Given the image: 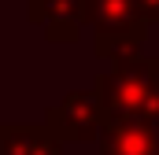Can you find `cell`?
Instances as JSON below:
<instances>
[{
	"instance_id": "obj_1",
	"label": "cell",
	"mask_w": 159,
	"mask_h": 155,
	"mask_svg": "<svg viewBox=\"0 0 159 155\" xmlns=\"http://www.w3.org/2000/svg\"><path fill=\"white\" fill-rule=\"evenodd\" d=\"M111 70L96 74V100L107 118H144L159 122V55L119 52L107 59Z\"/></svg>"
},
{
	"instance_id": "obj_2",
	"label": "cell",
	"mask_w": 159,
	"mask_h": 155,
	"mask_svg": "<svg viewBox=\"0 0 159 155\" xmlns=\"http://www.w3.org/2000/svg\"><path fill=\"white\" fill-rule=\"evenodd\" d=\"M81 26L93 30L96 59H111L119 52H141L148 37V22L137 0H81Z\"/></svg>"
},
{
	"instance_id": "obj_3",
	"label": "cell",
	"mask_w": 159,
	"mask_h": 155,
	"mask_svg": "<svg viewBox=\"0 0 159 155\" xmlns=\"http://www.w3.org/2000/svg\"><path fill=\"white\" fill-rule=\"evenodd\" d=\"M44 129L56 140H93V137H100V129H104V107H100L96 92L93 89L89 92L85 89L67 92L56 107H48Z\"/></svg>"
},
{
	"instance_id": "obj_4",
	"label": "cell",
	"mask_w": 159,
	"mask_h": 155,
	"mask_svg": "<svg viewBox=\"0 0 159 155\" xmlns=\"http://www.w3.org/2000/svg\"><path fill=\"white\" fill-rule=\"evenodd\" d=\"M26 19L44 30L52 44L81 41V0H26Z\"/></svg>"
},
{
	"instance_id": "obj_5",
	"label": "cell",
	"mask_w": 159,
	"mask_h": 155,
	"mask_svg": "<svg viewBox=\"0 0 159 155\" xmlns=\"http://www.w3.org/2000/svg\"><path fill=\"white\" fill-rule=\"evenodd\" d=\"M100 155H159L156 122L107 118L104 129H100Z\"/></svg>"
},
{
	"instance_id": "obj_6",
	"label": "cell",
	"mask_w": 159,
	"mask_h": 155,
	"mask_svg": "<svg viewBox=\"0 0 159 155\" xmlns=\"http://www.w3.org/2000/svg\"><path fill=\"white\" fill-rule=\"evenodd\" d=\"M4 155H59V140L44 126H0Z\"/></svg>"
},
{
	"instance_id": "obj_7",
	"label": "cell",
	"mask_w": 159,
	"mask_h": 155,
	"mask_svg": "<svg viewBox=\"0 0 159 155\" xmlns=\"http://www.w3.org/2000/svg\"><path fill=\"white\" fill-rule=\"evenodd\" d=\"M141 4V15L148 26H159V0H137Z\"/></svg>"
},
{
	"instance_id": "obj_8",
	"label": "cell",
	"mask_w": 159,
	"mask_h": 155,
	"mask_svg": "<svg viewBox=\"0 0 159 155\" xmlns=\"http://www.w3.org/2000/svg\"><path fill=\"white\" fill-rule=\"evenodd\" d=\"M156 140H159V122H156Z\"/></svg>"
}]
</instances>
